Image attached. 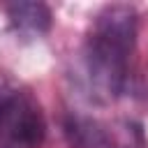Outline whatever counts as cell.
I'll return each instance as SVG.
<instances>
[{
    "label": "cell",
    "instance_id": "1",
    "mask_svg": "<svg viewBox=\"0 0 148 148\" xmlns=\"http://www.w3.org/2000/svg\"><path fill=\"white\" fill-rule=\"evenodd\" d=\"M136 32L139 14L132 5H106L92 18L83 44V74L97 99H118L130 88Z\"/></svg>",
    "mask_w": 148,
    "mask_h": 148
},
{
    "label": "cell",
    "instance_id": "4",
    "mask_svg": "<svg viewBox=\"0 0 148 148\" xmlns=\"http://www.w3.org/2000/svg\"><path fill=\"white\" fill-rule=\"evenodd\" d=\"M2 12L9 28L21 39H39L51 28V9L44 2H7Z\"/></svg>",
    "mask_w": 148,
    "mask_h": 148
},
{
    "label": "cell",
    "instance_id": "3",
    "mask_svg": "<svg viewBox=\"0 0 148 148\" xmlns=\"http://www.w3.org/2000/svg\"><path fill=\"white\" fill-rule=\"evenodd\" d=\"M65 136L72 148H134L143 146L139 127L130 123H104L90 116H69Z\"/></svg>",
    "mask_w": 148,
    "mask_h": 148
},
{
    "label": "cell",
    "instance_id": "2",
    "mask_svg": "<svg viewBox=\"0 0 148 148\" xmlns=\"http://www.w3.org/2000/svg\"><path fill=\"white\" fill-rule=\"evenodd\" d=\"M46 120L32 90L9 74H0V148H39Z\"/></svg>",
    "mask_w": 148,
    "mask_h": 148
}]
</instances>
